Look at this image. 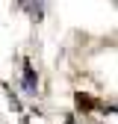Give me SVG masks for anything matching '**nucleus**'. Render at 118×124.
<instances>
[{
    "label": "nucleus",
    "mask_w": 118,
    "mask_h": 124,
    "mask_svg": "<svg viewBox=\"0 0 118 124\" xmlns=\"http://www.w3.org/2000/svg\"><path fill=\"white\" fill-rule=\"evenodd\" d=\"M36 86H38V80H36L33 68L27 65V71H24V89H27V92H36Z\"/></svg>",
    "instance_id": "1"
}]
</instances>
